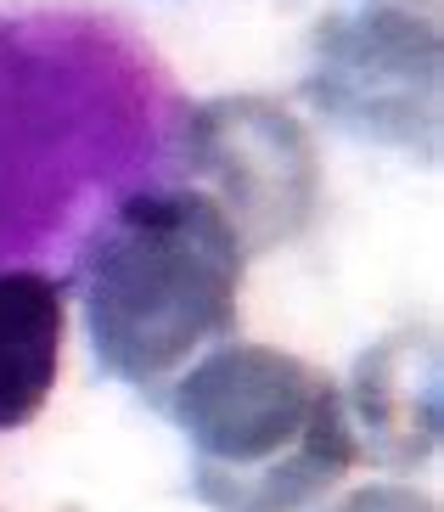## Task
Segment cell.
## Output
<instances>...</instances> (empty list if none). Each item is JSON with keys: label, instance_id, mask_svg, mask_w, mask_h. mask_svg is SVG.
I'll return each mask as SVG.
<instances>
[{"label": "cell", "instance_id": "obj_4", "mask_svg": "<svg viewBox=\"0 0 444 512\" xmlns=\"http://www.w3.org/2000/svg\"><path fill=\"white\" fill-rule=\"evenodd\" d=\"M310 96L321 113L400 152H439V29L433 17L371 6L315 34Z\"/></svg>", "mask_w": 444, "mask_h": 512}, {"label": "cell", "instance_id": "obj_8", "mask_svg": "<svg viewBox=\"0 0 444 512\" xmlns=\"http://www.w3.org/2000/svg\"><path fill=\"white\" fill-rule=\"evenodd\" d=\"M377 6H400V12H416V0H377Z\"/></svg>", "mask_w": 444, "mask_h": 512}, {"label": "cell", "instance_id": "obj_5", "mask_svg": "<svg viewBox=\"0 0 444 512\" xmlns=\"http://www.w3.org/2000/svg\"><path fill=\"white\" fill-rule=\"evenodd\" d=\"M355 451L383 467H416L439 445V338L428 327L394 332L355 361L343 389Z\"/></svg>", "mask_w": 444, "mask_h": 512}, {"label": "cell", "instance_id": "obj_7", "mask_svg": "<svg viewBox=\"0 0 444 512\" xmlns=\"http://www.w3.org/2000/svg\"><path fill=\"white\" fill-rule=\"evenodd\" d=\"M326 512H439V501L411 490V484H366L355 496H343L338 507Z\"/></svg>", "mask_w": 444, "mask_h": 512}, {"label": "cell", "instance_id": "obj_1", "mask_svg": "<svg viewBox=\"0 0 444 512\" xmlns=\"http://www.w3.org/2000/svg\"><path fill=\"white\" fill-rule=\"evenodd\" d=\"M237 231L203 192H135L96 226L79 259L90 349L107 377L158 389L214 344H231L242 316Z\"/></svg>", "mask_w": 444, "mask_h": 512}, {"label": "cell", "instance_id": "obj_3", "mask_svg": "<svg viewBox=\"0 0 444 512\" xmlns=\"http://www.w3.org/2000/svg\"><path fill=\"white\" fill-rule=\"evenodd\" d=\"M180 175L231 220L242 254L287 248L321 197V158L310 130L265 96L197 102L175 141Z\"/></svg>", "mask_w": 444, "mask_h": 512}, {"label": "cell", "instance_id": "obj_6", "mask_svg": "<svg viewBox=\"0 0 444 512\" xmlns=\"http://www.w3.org/2000/svg\"><path fill=\"white\" fill-rule=\"evenodd\" d=\"M68 287L45 271H0V434L29 428L57 389Z\"/></svg>", "mask_w": 444, "mask_h": 512}, {"label": "cell", "instance_id": "obj_2", "mask_svg": "<svg viewBox=\"0 0 444 512\" xmlns=\"http://www.w3.org/2000/svg\"><path fill=\"white\" fill-rule=\"evenodd\" d=\"M214 512H310L360 462L343 389L276 344H214L163 400Z\"/></svg>", "mask_w": 444, "mask_h": 512}]
</instances>
